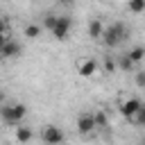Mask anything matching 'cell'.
I'll return each mask as SVG.
<instances>
[{"instance_id":"obj_4","label":"cell","mask_w":145,"mask_h":145,"mask_svg":"<svg viewBox=\"0 0 145 145\" xmlns=\"http://www.w3.org/2000/svg\"><path fill=\"white\" fill-rule=\"evenodd\" d=\"M41 138H43L45 145H61L63 143V131L57 125H45L43 131H41Z\"/></svg>"},{"instance_id":"obj_18","label":"cell","mask_w":145,"mask_h":145,"mask_svg":"<svg viewBox=\"0 0 145 145\" xmlns=\"http://www.w3.org/2000/svg\"><path fill=\"white\" fill-rule=\"evenodd\" d=\"M136 86H138V88L145 86V72H140V70L136 72Z\"/></svg>"},{"instance_id":"obj_22","label":"cell","mask_w":145,"mask_h":145,"mask_svg":"<svg viewBox=\"0 0 145 145\" xmlns=\"http://www.w3.org/2000/svg\"><path fill=\"white\" fill-rule=\"evenodd\" d=\"M57 2H59V5H72L75 0H57Z\"/></svg>"},{"instance_id":"obj_13","label":"cell","mask_w":145,"mask_h":145,"mask_svg":"<svg viewBox=\"0 0 145 145\" xmlns=\"http://www.w3.org/2000/svg\"><path fill=\"white\" fill-rule=\"evenodd\" d=\"M127 9L131 14H143L145 11V0H127Z\"/></svg>"},{"instance_id":"obj_8","label":"cell","mask_w":145,"mask_h":145,"mask_svg":"<svg viewBox=\"0 0 145 145\" xmlns=\"http://www.w3.org/2000/svg\"><path fill=\"white\" fill-rule=\"evenodd\" d=\"M140 104H143V102H140L138 97H129V100H125V102L120 104V113H122L125 118H129V120H131V116L138 111V106H140Z\"/></svg>"},{"instance_id":"obj_11","label":"cell","mask_w":145,"mask_h":145,"mask_svg":"<svg viewBox=\"0 0 145 145\" xmlns=\"http://www.w3.org/2000/svg\"><path fill=\"white\" fill-rule=\"evenodd\" d=\"M134 61L127 57V54H120L118 59H116V70H125V72H129V70H134Z\"/></svg>"},{"instance_id":"obj_23","label":"cell","mask_w":145,"mask_h":145,"mask_svg":"<svg viewBox=\"0 0 145 145\" xmlns=\"http://www.w3.org/2000/svg\"><path fill=\"white\" fill-rule=\"evenodd\" d=\"M2 104H5V93L0 91V106H2Z\"/></svg>"},{"instance_id":"obj_6","label":"cell","mask_w":145,"mask_h":145,"mask_svg":"<svg viewBox=\"0 0 145 145\" xmlns=\"http://www.w3.org/2000/svg\"><path fill=\"white\" fill-rule=\"evenodd\" d=\"M20 45L16 43V41H11V39H7L5 41V45L0 48V59H14V57H18L20 54Z\"/></svg>"},{"instance_id":"obj_21","label":"cell","mask_w":145,"mask_h":145,"mask_svg":"<svg viewBox=\"0 0 145 145\" xmlns=\"http://www.w3.org/2000/svg\"><path fill=\"white\" fill-rule=\"evenodd\" d=\"M7 39H9V36H7V34H0V48H2V45H5V41H7Z\"/></svg>"},{"instance_id":"obj_16","label":"cell","mask_w":145,"mask_h":145,"mask_svg":"<svg viewBox=\"0 0 145 145\" xmlns=\"http://www.w3.org/2000/svg\"><path fill=\"white\" fill-rule=\"evenodd\" d=\"M25 36H27V39L41 36V27H39V25H27V27H25Z\"/></svg>"},{"instance_id":"obj_1","label":"cell","mask_w":145,"mask_h":145,"mask_svg":"<svg viewBox=\"0 0 145 145\" xmlns=\"http://www.w3.org/2000/svg\"><path fill=\"white\" fill-rule=\"evenodd\" d=\"M127 36H129V29H127L122 23H113V25H109V27L102 29V36H100V39L104 41L106 48H116V45H120Z\"/></svg>"},{"instance_id":"obj_12","label":"cell","mask_w":145,"mask_h":145,"mask_svg":"<svg viewBox=\"0 0 145 145\" xmlns=\"http://www.w3.org/2000/svg\"><path fill=\"white\" fill-rule=\"evenodd\" d=\"M127 57H129L134 63H140V61H143V57H145V50H143V45H136L134 50H129V52H127Z\"/></svg>"},{"instance_id":"obj_7","label":"cell","mask_w":145,"mask_h":145,"mask_svg":"<svg viewBox=\"0 0 145 145\" xmlns=\"http://www.w3.org/2000/svg\"><path fill=\"white\" fill-rule=\"evenodd\" d=\"M77 72H79L82 77H93V75L97 72V61H95V59H82V61L77 63Z\"/></svg>"},{"instance_id":"obj_3","label":"cell","mask_w":145,"mask_h":145,"mask_svg":"<svg viewBox=\"0 0 145 145\" xmlns=\"http://www.w3.org/2000/svg\"><path fill=\"white\" fill-rule=\"evenodd\" d=\"M70 27H72V18H70V16H57L50 34H52L57 41H66L68 34H70Z\"/></svg>"},{"instance_id":"obj_20","label":"cell","mask_w":145,"mask_h":145,"mask_svg":"<svg viewBox=\"0 0 145 145\" xmlns=\"http://www.w3.org/2000/svg\"><path fill=\"white\" fill-rule=\"evenodd\" d=\"M0 34H7V20L0 18Z\"/></svg>"},{"instance_id":"obj_10","label":"cell","mask_w":145,"mask_h":145,"mask_svg":"<svg viewBox=\"0 0 145 145\" xmlns=\"http://www.w3.org/2000/svg\"><path fill=\"white\" fill-rule=\"evenodd\" d=\"M102 29H104L102 20L100 18H91V23H88V36L91 39H100L102 36Z\"/></svg>"},{"instance_id":"obj_14","label":"cell","mask_w":145,"mask_h":145,"mask_svg":"<svg viewBox=\"0 0 145 145\" xmlns=\"http://www.w3.org/2000/svg\"><path fill=\"white\" fill-rule=\"evenodd\" d=\"M93 118H95V129H106L109 127V120H106V113L104 111L93 113Z\"/></svg>"},{"instance_id":"obj_19","label":"cell","mask_w":145,"mask_h":145,"mask_svg":"<svg viewBox=\"0 0 145 145\" xmlns=\"http://www.w3.org/2000/svg\"><path fill=\"white\" fill-rule=\"evenodd\" d=\"M54 20H57V16H45V20H43V25H45L48 29H52V25H54Z\"/></svg>"},{"instance_id":"obj_15","label":"cell","mask_w":145,"mask_h":145,"mask_svg":"<svg viewBox=\"0 0 145 145\" xmlns=\"http://www.w3.org/2000/svg\"><path fill=\"white\" fill-rule=\"evenodd\" d=\"M131 122H134V125H145V106H143V104H140L138 111L131 116Z\"/></svg>"},{"instance_id":"obj_5","label":"cell","mask_w":145,"mask_h":145,"mask_svg":"<svg viewBox=\"0 0 145 145\" xmlns=\"http://www.w3.org/2000/svg\"><path fill=\"white\" fill-rule=\"evenodd\" d=\"M77 131L82 136H88L91 131H95V118H93V113H82L77 118Z\"/></svg>"},{"instance_id":"obj_17","label":"cell","mask_w":145,"mask_h":145,"mask_svg":"<svg viewBox=\"0 0 145 145\" xmlns=\"http://www.w3.org/2000/svg\"><path fill=\"white\" fill-rule=\"evenodd\" d=\"M104 70H106V72H116V59L106 57V59H104Z\"/></svg>"},{"instance_id":"obj_9","label":"cell","mask_w":145,"mask_h":145,"mask_svg":"<svg viewBox=\"0 0 145 145\" xmlns=\"http://www.w3.org/2000/svg\"><path fill=\"white\" fill-rule=\"evenodd\" d=\"M16 143L18 145H25V143H29L32 140V129H27V127H23V125H16Z\"/></svg>"},{"instance_id":"obj_2","label":"cell","mask_w":145,"mask_h":145,"mask_svg":"<svg viewBox=\"0 0 145 145\" xmlns=\"http://www.w3.org/2000/svg\"><path fill=\"white\" fill-rule=\"evenodd\" d=\"M27 106L25 104H2L0 106V118L7 125H20V120L25 118Z\"/></svg>"}]
</instances>
